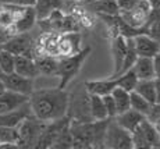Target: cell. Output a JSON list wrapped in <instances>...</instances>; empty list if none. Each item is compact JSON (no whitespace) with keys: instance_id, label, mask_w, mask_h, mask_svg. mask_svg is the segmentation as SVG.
<instances>
[{"instance_id":"cell-7","label":"cell","mask_w":160,"mask_h":149,"mask_svg":"<svg viewBox=\"0 0 160 149\" xmlns=\"http://www.w3.org/2000/svg\"><path fill=\"white\" fill-rule=\"evenodd\" d=\"M150 11H152V7H150L149 2H148V0H141V2L138 3L135 7L131 8V10L120 11L118 15L130 27H134V28H145L146 21L149 20Z\"/></svg>"},{"instance_id":"cell-36","label":"cell","mask_w":160,"mask_h":149,"mask_svg":"<svg viewBox=\"0 0 160 149\" xmlns=\"http://www.w3.org/2000/svg\"><path fill=\"white\" fill-rule=\"evenodd\" d=\"M153 66H155V74L156 78H160V50L153 57Z\"/></svg>"},{"instance_id":"cell-25","label":"cell","mask_w":160,"mask_h":149,"mask_svg":"<svg viewBox=\"0 0 160 149\" xmlns=\"http://www.w3.org/2000/svg\"><path fill=\"white\" fill-rule=\"evenodd\" d=\"M145 31L149 36L160 42V10H152L149 20L145 24Z\"/></svg>"},{"instance_id":"cell-30","label":"cell","mask_w":160,"mask_h":149,"mask_svg":"<svg viewBox=\"0 0 160 149\" xmlns=\"http://www.w3.org/2000/svg\"><path fill=\"white\" fill-rule=\"evenodd\" d=\"M15 54L10 53L6 49L0 50V73H13L14 71Z\"/></svg>"},{"instance_id":"cell-12","label":"cell","mask_w":160,"mask_h":149,"mask_svg":"<svg viewBox=\"0 0 160 149\" xmlns=\"http://www.w3.org/2000/svg\"><path fill=\"white\" fill-rule=\"evenodd\" d=\"M28 102H29V96L6 89L0 95V114L14 111L17 109H20L21 106H24L25 103H28Z\"/></svg>"},{"instance_id":"cell-23","label":"cell","mask_w":160,"mask_h":149,"mask_svg":"<svg viewBox=\"0 0 160 149\" xmlns=\"http://www.w3.org/2000/svg\"><path fill=\"white\" fill-rule=\"evenodd\" d=\"M89 109H91L92 120L110 119V117H107L106 107H104L103 99H102V96H100V95L89 94Z\"/></svg>"},{"instance_id":"cell-5","label":"cell","mask_w":160,"mask_h":149,"mask_svg":"<svg viewBox=\"0 0 160 149\" xmlns=\"http://www.w3.org/2000/svg\"><path fill=\"white\" fill-rule=\"evenodd\" d=\"M104 148L112 149H132V136L131 132L118 126L114 119H110L104 135Z\"/></svg>"},{"instance_id":"cell-16","label":"cell","mask_w":160,"mask_h":149,"mask_svg":"<svg viewBox=\"0 0 160 149\" xmlns=\"http://www.w3.org/2000/svg\"><path fill=\"white\" fill-rule=\"evenodd\" d=\"M38 23L36 20V13L33 6H29V7H25V10L22 11V14L18 17V20L14 23L13 28H11V33L15 35V33H22V32H29L35 24Z\"/></svg>"},{"instance_id":"cell-38","label":"cell","mask_w":160,"mask_h":149,"mask_svg":"<svg viewBox=\"0 0 160 149\" xmlns=\"http://www.w3.org/2000/svg\"><path fill=\"white\" fill-rule=\"evenodd\" d=\"M152 10H160V0H148Z\"/></svg>"},{"instance_id":"cell-34","label":"cell","mask_w":160,"mask_h":149,"mask_svg":"<svg viewBox=\"0 0 160 149\" xmlns=\"http://www.w3.org/2000/svg\"><path fill=\"white\" fill-rule=\"evenodd\" d=\"M0 3H7V4L22 6V7H29L35 4V0H0Z\"/></svg>"},{"instance_id":"cell-3","label":"cell","mask_w":160,"mask_h":149,"mask_svg":"<svg viewBox=\"0 0 160 149\" xmlns=\"http://www.w3.org/2000/svg\"><path fill=\"white\" fill-rule=\"evenodd\" d=\"M91 46H87L71 56H60L58 57L57 77L60 78V82L57 85L58 88L66 89V86L74 80V77L81 71L84 63L91 54Z\"/></svg>"},{"instance_id":"cell-27","label":"cell","mask_w":160,"mask_h":149,"mask_svg":"<svg viewBox=\"0 0 160 149\" xmlns=\"http://www.w3.org/2000/svg\"><path fill=\"white\" fill-rule=\"evenodd\" d=\"M112 96L114 98L116 102V109H117V114L122 113V111L128 110L130 106V92L125 91V89L117 86L112 91Z\"/></svg>"},{"instance_id":"cell-37","label":"cell","mask_w":160,"mask_h":149,"mask_svg":"<svg viewBox=\"0 0 160 149\" xmlns=\"http://www.w3.org/2000/svg\"><path fill=\"white\" fill-rule=\"evenodd\" d=\"M155 94L156 103H160V78H155Z\"/></svg>"},{"instance_id":"cell-13","label":"cell","mask_w":160,"mask_h":149,"mask_svg":"<svg viewBox=\"0 0 160 149\" xmlns=\"http://www.w3.org/2000/svg\"><path fill=\"white\" fill-rule=\"evenodd\" d=\"M125 50H127V45H125V38L121 35H117L112 38V54H113V73L110 77L120 75L122 68V61H124Z\"/></svg>"},{"instance_id":"cell-32","label":"cell","mask_w":160,"mask_h":149,"mask_svg":"<svg viewBox=\"0 0 160 149\" xmlns=\"http://www.w3.org/2000/svg\"><path fill=\"white\" fill-rule=\"evenodd\" d=\"M102 99H103L104 107H106V111H107V117H110V119L116 117V114H117V109H116L114 98L112 96V94L103 95V96H102Z\"/></svg>"},{"instance_id":"cell-22","label":"cell","mask_w":160,"mask_h":149,"mask_svg":"<svg viewBox=\"0 0 160 149\" xmlns=\"http://www.w3.org/2000/svg\"><path fill=\"white\" fill-rule=\"evenodd\" d=\"M134 70L135 75L138 80H153L156 78L155 74V66H153V59L152 57H141L135 60L134 66L131 67Z\"/></svg>"},{"instance_id":"cell-4","label":"cell","mask_w":160,"mask_h":149,"mask_svg":"<svg viewBox=\"0 0 160 149\" xmlns=\"http://www.w3.org/2000/svg\"><path fill=\"white\" fill-rule=\"evenodd\" d=\"M45 121H41L32 114L22 120L17 126L18 131V148H35L41 132L45 127Z\"/></svg>"},{"instance_id":"cell-11","label":"cell","mask_w":160,"mask_h":149,"mask_svg":"<svg viewBox=\"0 0 160 149\" xmlns=\"http://www.w3.org/2000/svg\"><path fill=\"white\" fill-rule=\"evenodd\" d=\"M134 46L137 54L141 57H155V54L160 50V42L153 39L148 33H139L134 36Z\"/></svg>"},{"instance_id":"cell-26","label":"cell","mask_w":160,"mask_h":149,"mask_svg":"<svg viewBox=\"0 0 160 149\" xmlns=\"http://www.w3.org/2000/svg\"><path fill=\"white\" fill-rule=\"evenodd\" d=\"M130 106H131V109H134V110L142 113L145 117H148V114L152 110V103L148 102L145 98H142V96L139 94H137L135 91L130 92Z\"/></svg>"},{"instance_id":"cell-20","label":"cell","mask_w":160,"mask_h":149,"mask_svg":"<svg viewBox=\"0 0 160 149\" xmlns=\"http://www.w3.org/2000/svg\"><path fill=\"white\" fill-rule=\"evenodd\" d=\"M31 114H32V111H31L28 102V103H25L24 106L17 109V110L0 114V127H17L25 117L31 116Z\"/></svg>"},{"instance_id":"cell-28","label":"cell","mask_w":160,"mask_h":149,"mask_svg":"<svg viewBox=\"0 0 160 149\" xmlns=\"http://www.w3.org/2000/svg\"><path fill=\"white\" fill-rule=\"evenodd\" d=\"M117 80H118V86L120 88L125 89V91H128V92L134 91L135 85H137V82H138V78H137V75H135V73H134L132 68L127 70L125 73L120 74V75L117 77Z\"/></svg>"},{"instance_id":"cell-19","label":"cell","mask_w":160,"mask_h":149,"mask_svg":"<svg viewBox=\"0 0 160 149\" xmlns=\"http://www.w3.org/2000/svg\"><path fill=\"white\" fill-rule=\"evenodd\" d=\"M89 94H96V95H107L112 94V91L118 86V80L117 77H109L106 80H93V81L85 82Z\"/></svg>"},{"instance_id":"cell-14","label":"cell","mask_w":160,"mask_h":149,"mask_svg":"<svg viewBox=\"0 0 160 149\" xmlns=\"http://www.w3.org/2000/svg\"><path fill=\"white\" fill-rule=\"evenodd\" d=\"M84 7L96 15H117L120 13L116 0H88Z\"/></svg>"},{"instance_id":"cell-2","label":"cell","mask_w":160,"mask_h":149,"mask_svg":"<svg viewBox=\"0 0 160 149\" xmlns=\"http://www.w3.org/2000/svg\"><path fill=\"white\" fill-rule=\"evenodd\" d=\"M67 117L72 121H92L91 109H89V92L85 86V82L75 85L68 94Z\"/></svg>"},{"instance_id":"cell-18","label":"cell","mask_w":160,"mask_h":149,"mask_svg":"<svg viewBox=\"0 0 160 149\" xmlns=\"http://www.w3.org/2000/svg\"><path fill=\"white\" fill-rule=\"evenodd\" d=\"M33 60H35V64H36V68H38L39 75L57 77L58 57L48 56V54H39V56H36Z\"/></svg>"},{"instance_id":"cell-17","label":"cell","mask_w":160,"mask_h":149,"mask_svg":"<svg viewBox=\"0 0 160 149\" xmlns=\"http://www.w3.org/2000/svg\"><path fill=\"white\" fill-rule=\"evenodd\" d=\"M14 71L22 77H28V78L35 80L39 75L38 68H36L35 60L28 57V56L17 54L14 60Z\"/></svg>"},{"instance_id":"cell-6","label":"cell","mask_w":160,"mask_h":149,"mask_svg":"<svg viewBox=\"0 0 160 149\" xmlns=\"http://www.w3.org/2000/svg\"><path fill=\"white\" fill-rule=\"evenodd\" d=\"M2 49H6L15 56L22 54L35 59V41L29 35V32L15 33V35L10 36L7 41L2 43Z\"/></svg>"},{"instance_id":"cell-29","label":"cell","mask_w":160,"mask_h":149,"mask_svg":"<svg viewBox=\"0 0 160 149\" xmlns=\"http://www.w3.org/2000/svg\"><path fill=\"white\" fill-rule=\"evenodd\" d=\"M52 148H56V149L72 148V136H71V132H70V124L57 135L56 141L52 145Z\"/></svg>"},{"instance_id":"cell-1","label":"cell","mask_w":160,"mask_h":149,"mask_svg":"<svg viewBox=\"0 0 160 149\" xmlns=\"http://www.w3.org/2000/svg\"><path fill=\"white\" fill-rule=\"evenodd\" d=\"M68 92L63 88L33 89L29 95V107L32 116L45 123L67 116Z\"/></svg>"},{"instance_id":"cell-15","label":"cell","mask_w":160,"mask_h":149,"mask_svg":"<svg viewBox=\"0 0 160 149\" xmlns=\"http://www.w3.org/2000/svg\"><path fill=\"white\" fill-rule=\"evenodd\" d=\"M113 119H114V121L118 124V126H121L122 128H125L127 131L132 132L146 117L143 116L142 113H139V111L130 107L128 110L122 111V113L116 114V117H113Z\"/></svg>"},{"instance_id":"cell-40","label":"cell","mask_w":160,"mask_h":149,"mask_svg":"<svg viewBox=\"0 0 160 149\" xmlns=\"http://www.w3.org/2000/svg\"><path fill=\"white\" fill-rule=\"evenodd\" d=\"M78 2H85V0H71V3H78Z\"/></svg>"},{"instance_id":"cell-10","label":"cell","mask_w":160,"mask_h":149,"mask_svg":"<svg viewBox=\"0 0 160 149\" xmlns=\"http://www.w3.org/2000/svg\"><path fill=\"white\" fill-rule=\"evenodd\" d=\"M58 35L57 32H43L35 41V57L48 54L58 57Z\"/></svg>"},{"instance_id":"cell-39","label":"cell","mask_w":160,"mask_h":149,"mask_svg":"<svg viewBox=\"0 0 160 149\" xmlns=\"http://www.w3.org/2000/svg\"><path fill=\"white\" fill-rule=\"evenodd\" d=\"M4 91H6V86H4V84H3L2 81H0V95H2Z\"/></svg>"},{"instance_id":"cell-21","label":"cell","mask_w":160,"mask_h":149,"mask_svg":"<svg viewBox=\"0 0 160 149\" xmlns=\"http://www.w3.org/2000/svg\"><path fill=\"white\" fill-rule=\"evenodd\" d=\"M33 8L36 13V20L41 21L48 18L56 10H63L64 0H35Z\"/></svg>"},{"instance_id":"cell-9","label":"cell","mask_w":160,"mask_h":149,"mask_svg":"<svg viewBox=\"0 0 160 149\" xmlns=\"http://www.w3.org/2000/svg\"><path fill=\"white\" fill-rule=\"evenodd\" d=\"M82 33L79 31H70L58 35V57L71 56L82 49Z\"/></svg>"},{"instance_id":"cell-24","label":"cell","mask_w":160,"mask_h":149,"mask_svg":"<svg viewBox=\"0 0 160 149\" xmlns=\"http://www.w3.org/2000/svg\"><path fill=\"white\" fill-rule=\"evenodd\" d=\"M134 91L145 98L150 103H156V94H155V78L153 80H138Z\"/></svg>"},{"instance_id":"cell-33","label":"cell","mask_w":160,"mask_h":149,"mask_svg":"<svg viewBox=\"0 0 160 149\" xmlns=\"http://www.w3.org/2000/svg\"><path fill=\"white\" fill-rule=\"evenodd\" d=\"M116 2L120 11H127V10H131L132 7H135L141 0H116Z\"/></svg>"},{"instance_id":"cell-35","label":"cell","mask_w":160,"mask_h":149,"mask_svg":"<svg viewBox=\"0 0 160 149\" xmlns=\"http://www.w3.org/2000/svg\"><path fill=\"white\" fill-rule=\"evenodd\" d=\"M149 121H155V120L160 119V103H153L152 105V110H150V113L148 114L146 117Z\"/></svg>"},{"instance_id":"cell-8","label":"cell","mask_w":160,"mask_h":149,"mask_svg":"<svg viewBox=\"0 0 160 149\" xmlns=\"http://www.w3.org/2000/svg\"><path fill=\"white\" fill-rule=\"evenodd\" d=\"M0 81L4 84L6 89L27 96H29L33 91V80L20 75L15 71H13V73H0Z\"/></svg>"},{"instance_id":"cell-31","label":"cell","mask_w":160,"mask_h":149,"mask_svg":"<svg viewBox=\"0 0 160 149\" xmlns=\"http://www.w3.org/2000/svg\"><path fill=\"white\" fill-rule=\"evenodd\" d=\"M4 142L18 145L17 127H0V144H4Z\"/></svg>"}]
</instances>
